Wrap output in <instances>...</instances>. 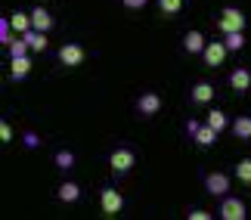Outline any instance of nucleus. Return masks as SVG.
Wrapping results in <instances>:
<instances>
[{
    "mask_svg": "<svg viewBox=\"0 0 251 220\" xmlns=\"http://www.w3.org/2000/svg\"><path fill=\"white\" fill-rule=\"evenodd\" d=\"M217 25H220V31H224V34L242 31V28H245V13H242V9H236V6H224V13H220Z\"/></svg>",
    "mask_w": 251,
    "mask_h": 220,
    "instance_id": "f257e3e1",
    "label": "nucleus"
},
{
    "mask_svg": "<svg viewBox=\"0 0 251 220\" xmlns=\"http://www.w3.org/2000/svg\"><path fill=\"white\" fill-rule=\"evenodd\" d=\"M100 205H102V214L105 217H115V214H121V208H124V196L115 186H105L102 193H100Z\"/></svg>",
    "mask_w": 251,
    "mask_h": 220,
    "instance_id": "f03ea898",
    "label": "nucleus"
},
{
    "mask_svg": "<svg viewBox=\"0 0 251 220\" xmlns=\"http://www.w3.org/2000/svg\"><path fill=\"white\" fill-rule=\"evenodd\" d=\"M137 165V155H133V149H115L112 155H109V168L115 171V174H127V171Z\"/></svg>",
    "mask_w": 251,
    "mask_h": 220,
    "instance_id": "7ed1b4c3",
    "label": "nucleus"
},
{
    "mask_svg": "<svg viewBox=\"0 0 251 220\" xmlns=\"http://www.w3.org/2000/svg\"><path fill=\"white\" fill-rule=\"evenodd\" d=\"M87 53L81 44H62L59 47V62L65 65V69H78V65H84Z\"/></svg>",
    "mask_w": 251,
    "mask_h": 220,
    "instance_id": "20e7f679",
    "label": "nucleus"
},
{
    "mask_svg": "<svg viewBox=\"0 0 251 220\" xmlns=\"http://www.w3.org/2000/svg\"><path fill=\"white\" fill-rule=\"evenodd\" d=\"M161 112V97L155 90H146V93H140V99H137V115L140 118H152V115H158Z\"/></svg>",
    "mask_w": 251,
    "mask_h": 220,
    "instance_id": "39448f33",
    "label": "nucleus"
},
{
    "mask_svg": "<svg viewBox=\"0 0 251 220\" xmlns=\"http://www.w3.org/2000/svg\"><path fill=\"white\" fill-rule=\"evenodd\" d=\"M224 220H245V202L242 198H233V196H224V202H220V211H217Z\"/></svg>",
    "mask_w": 251,
    "mask_h": 220,
    "instance_id": "423d86ee",
    "label": "nucleus"
},
{
    "mask_svg": "<svg viewBox=\"0 0 251 220\" xmlns=\"http://www.w3.org/2000/svg\"><path fill=\"white\" fill-rule=\"evenodd\" d=\"M226 44L224 41H211L205 50H201V59H205V65H211V69H217V65H224V59H226Z\"/></svg>",
    "mask_w": 251,
    "mask_h": 220,
    "instance_id": "0eeeda50",
    "label": "nucleus"
},
{
    "mask_svg": "<svg viewBox=\"0 0 251 220\" xmlns=\"http://www.w3.org/2000/svg\"><path fill=\"white\" fill-rule=\"evenodd\" d=\"M205 189H208V196L224 198V196H226V189H229V177L224 174V171H214V174H208V177H205Z\"/></svg>",
    "mask_w": 251,
    "mask_h": 220,
    "instance_id": "6e6552de",
    "label": "nucleus"
},
{
    "mask_svg": "<svg viewBox=\"0 0 251 220\" xmlns=\"http://www.w3.org/2000/svg\"><path fill=\"white\" fill-rule=\"evenodd\" d=\"M28 72H31V59H28V56H13V62H9V78L22 81V78H28Z\"/></svg>",
    "mask_w": 251,
    "mask_h": 220,
    "instance_id": "1a4fd4ad",
    "label": "nucleus"
},
{
    "mask_svg": "<svg viewBox=\"0 0 251 220\" xmlns=\"http://www.w3.org/2000/svg\"><path fill=\"white\" fill-rule=\"evenodd\" d=\"M189 97H192V102H196V106H205V102L214 99V87H211L208 81H199L196 87L189 90Z\"/></svg>",
    "mask_w": 251,
    "mask_h": 220,
    "instance_id": "9d476101",
    "label": "nucleus"
},
{
    "mask_svg": "<svg viewBox=\"0 0 251 220\" xmlns=\"http://www.w3.org/2000/svg\"><path fill=\"white\" fill-rule=\"evenodd\" d=\"M229 87H233L236 93H248L251 90V72L248 69H236L233 74H229Z\"/></svg>",
    "mask_w": 251,
    "mask_h": 220,
    "instance_id": "9b49d317",
    "label": "nucleus"
},
{
    "mask_svg": "<svg viewBox=\"0 0 251 220\" xmlns=\"http://www.w3.org/2000/svg\"><path fill=\"white\" fill-rule=\"evenodd\" d=\"M208 47V41L201 37V31H186L183 34V50L186 53H201Z\"/></svg>",
    "mask_w": 251,
    "mask_h": 220,
    "instance_id": "f8f14e48",
    "label": "nucleus"
},
{
    "mask_svg": "<svg viewBox=\"0 0 251 220\" xmlns=\"http://www.w3.org/2000/svg\"><path fill=\"white\" fill-rule=\"evenodd\" d=\"M31 25L37 28V31H50V28H53V16L47 13L44 6H34L31 9Z\"/></svg>",
    "mask_w": 251,
    "mask_h": 220,
    "instance_id": "ddd939ff",
    "label": "nucleus"
},
{
    "mask_svg": "<svg viewBox=\"0 0 251 220\" xmlns=\"http://www.w3.org/2000/svg\"><path fill=\"white\" fill-rule=\"evenodd\" d=\"M56 196H59V202H78V198H81V186L72 183V180H65V183L56 189Z\"/></svg>",
    "mask_w": 251,
    "mask_h": 220,
    "instance_id": "4468645a",
    "label": "nucleus"
},
{
    "mask_svg": "<svg viewBox=\"0 0 251 220\" xmlns=\"http://www.w3.org/2000/svg\"><path fill=\"white\" fill-rule=\"evenodd\" d=\"M217 137H220V133H217L214 127H211V124H201V127L196 130V137H192V140H196L199 146H214Z\"/></svg>",
    "mask_w": 251,
    "mask_h": 220,
    "instance_id": "2eb2a0df",
    "label": "nucleus"
},
{
    "mask_svg": "<svg viewBox=\"0 0 251 220\" xmlns=\"http://www.w3.org/2000/svg\"><path fill=\"white\" fill-rule=\"evenodd\" d=\"M25 41H28V47H31L34 53H44V50H47V31H37V28H31V31H25Z\"/></svg>",
    "mask_w": 251,
    "mask_h": 220,
    "instance_id": "dca6fc26",
    "label": "nucleus"
},
{
    "mask_svg": "<svg viewBox=\"0 0 251 220\" xmlns=\"http://www.w3.org/2000/svg\"><path fill=\"white\" fill-rule=\"evenodd\" d=\"M233 133L236 140H251V115H239L233 121Z\"/></svg>",
    "mask_w": 251,
    "mask_h": 220,
    "instance_id": "f3484780",
    "label": "nucleus"
},
{
    "mask_svg": "<svg viewBox=\"0 0 251 220\" xmlns=\"http://www.w3.org/2000/svg\"><path fill=\"white\" fill-rule=\"evenodd\" d=\"M9 22H13V31L16 34H25V31H31V13H13L9 16Z\"/></svg>",
    "mask_w": 251,
    "mask_h": 220,
    "instance_id": "a211bd4d",
    "label": "nucleus"
},
{
    "mask_svg": "<svg viewBox=\"0 0 251 220\" xmlns=\"http://www.w3.org/2000/svg\"><path fill=\"white\" fill-rule=\"evenodd\" d=\"M28 50H31V47H28L25 34H16L13 44H9V59H13V56H28Z\"/></svg>",
    "mask_w": 251,
    "mask_h": 220,
    "instance_id": "6ab92c4d",
    "label": "nucleus"
},
{
    "mask_svg": "<svg viewBox=\"0 0 251 220\" xmlns=\"http://www.w3.org/2000/svg\"><path fill=\"white\" fill-rule=\"evenodd\" d=\"M158 9H161V16L174 19V16L183 9V0H158Z\"/></svg>",
    "mask_w": 251,
    "mask_h": 220,
    "instance_id": "aec40b11",
    "label": "nucleus"
},
{
    "mask_svg": "<svg viewBox=\"0 0 251 220\" xmlns=\"http://www.w3.org/2000/svg\"><path fill=\"white\" fill-rule=\"evenodd\" d=\"M205 124H211V127H214V130L220 133V130H226V124H229V118H226V115L220 112V109H214V112L208 115V121H205Z\"/></svg>",
    "mask_w": 251,
    "mask_h": 220,
    "instance_id": "412c9836",
    "label": "nucleus"
},
{
    "mask_svg": "<svg viewBox=\"0 0 251 220\" xmlns=\"http://www.w3.org/2000/svg\"><path fill=\"white\" fill-rule=\"evenodd\" d=\"M224 44H226L229 53H236V50H242V47H245V34H242V31H229Z\"/></svg>",
    "mask_w": 251,
    "mask_h": 220,
    "instance_id": "4be33fe9",
    "label": "nucleus"
},
{
    "mask_svg": "<svg viewBox=\"0 0 251 220\" xmlns=\"http://www.w3.org/2000/svg\"><path fill=\"white\" fill-rule=\"evenodd\" d=\"M236 177H239V183H248L251 186V158H242L236 165Z\"/></svg>",
    "mask_w": 251,
    "mask_h": 220,
    "instance_id": "5701e85b",
    "label": "nucleus"
},
{
    "mask_svg": "<svg viewBox=\"0 0 251 220\" xmlns=\"http://www.w3.org/2000/svg\"><path fill=\"white\" fill-rule=\"evenodd\" d=\"M56 168H59V171H72L75 168V155H72V152H56Z\"/></svg>",
    "mask_w": 251,
    "mask_h": 220,
    "instance_id": "b1692460",
    "label": "nucleus"
},
{
    "mask_svg": "<svg viewBox=\"0 0 251 220\" xmlns=\"http://www.w3.org/2000/svg\"><path fill=\"white\" fill-rule=\"evenodd\" d=\"M0 44H13V22H9V16L6 19H0Z\"/></svg>",
    "mask_w": 251,
    "mask_h": 220,
    "instance_id": "393cba45",
    "label": "nucleus"
},
{
    "mask_svg": "<svg viewBox=\"0 0 251 220\" xmlns=\"http://www.w3.org/2000/svg\"><path fill=\"white\" fill-rule=\"evenodd\" d=\"M22 143H25V149H37V143H41V140H37V133H34V130H25Z\"/></svg>",
    "mask_w": 251,
    "mask_h": 220,
    "instance_id": "a878e982",
    "label": "nucleus"
},
{
    "mask_svg": "<svg viewBox=\"0 0 251 220\" xmlns=\"http://www.w3.org/2000/svg\"><path fill=\"white\" fill-rule=\"evenodd\" d=\"M0 140H3V143L13 140V127H9V121H0Z\"/></svg>",
    "mask_w": 251,
    "mask_h": 220,
    "instance_id": "bb28decb",
    "label": "nucleus"
},
{
    "mask_svg": "<svg viewBox=\"0 0 251 220\" xmlns=\"http://www.w3.org/2000/svg\"><path fill=\"white\" fill-rule=\"evenodd\" d=\"M121 3L127 6V9H143V6L149 3V0H121Z\"/></svg>",
    "mask_w": 251,
    "mask_h": 220,
    "instance_id": "cd10ccee",
    "label": "nucleus"
},
{
    "mask_svg": "<svg viewBox=\"0 0 251 220\" xmlns=\"http://www.w3.org/2000/svg\"><path fill=\"white\" fill-rule=\"evenodd\" d=\"M189 220H211V214L201 211V208H196V211H189Z\"/></svg>",
    "mask_w": 251,
    "mask_h": 220,
    "instance_id": "c85d7f7f",
    "label": "nucleus"
},
{
    "mask_svg": "<svg viewBox=\"0 0 251 220\" xmlns=\"http://www.w3.org/2000/svg\"><path fill=\"white\" fill-rule=\"evenodd\" d=\"M199 127H201L199 121H189V124H186V133H189V137H196V130H199Z\"/></svg>",
    "mask_w": 251,
    "mask_h": 220,
    "instance_id": "c756f323",
    "label": "nucleus"
}]
</instances>
